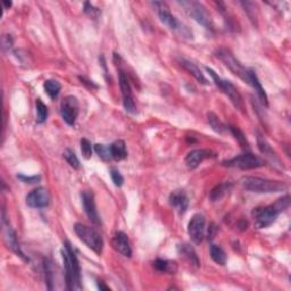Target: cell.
I'll list each match as a JSON object with an SVG mask.
<instances>
[{
  "instance_id": "obj_1",
  "label": "cell",
  "mask_w": 291,
  "mask_h": 291,
  "mask_svg": "<svg viewBox=\"0 0 291 291\" xmlns=\"http://www.w3.org/2000/svg\"><path fill=\"white\" fill-rule=\"evenodd\" d=\"M289 205L290 197L289 195H285L282 198L277 199L274 204L255 208L253 211L255 227L256 229H265V227L272 225L276 221L277 216L289 207Z\"/></svg>"
},
{
  "instance_id": "obj_2",
  "label": "cell",
  "mask_w": 291,
  "mask_h": 291,
  "mask_svg": "<svg viewBox=\"0 0 291 291\" xmlns=\"http://www.w3.org/2000/svg\"><path fill=\"white\" fill-rule=\"evenodd\" d=\"M62 257L65 267V280L68 290L81 288V267L73 246L66 241L64 244Z\"/></svg>"
},
{
  "instance_id": "obj_3",
  "label": "cell",
  "mask_w": 291,
  "mask_h": 291,
  "mask_svg": "<svg viewBox=\"0 0 291 291\" xmlns=\"http://www.w3.org/2000/svg\"><path fill=\"white\" fill-rule=\"evenodd\" d=\"M244 189L256 193H276L286 189V185L281 181L262 179L257 176H246L241 180Z\"/></svg>"
},
{
  "instance_id": "obj_4",
  "label": "cell",
  "mask_w": 291,
  "mask_h": 291,
  "mask_svg": "<svg viewBox=\"0 0 291 291\" xmlns=\"http://www.w3.org/2000/svg\"><path fill=\"white\" fill-rule=\"evenodd\" d=\"M74 231L76 235L79 236V239L83 241L95 254L100 255L103 253L104 240L97 230L85 224H82V223H76L74 225Z\"/></svg>"
},
{
  "instance_id": "obj_5",
  "label": "cell",
  "mask_w": 291,
  "mask_h": 291,
  "mask_svg": "<svg viewBox=\"0 0 291 291\" xmlns=\"http://www.w3.org/2000/svg\"><path fill=\"white\" fill-rule=\"evenodd\" d=\"M154 5L157 7L159 20H161L164 25H166L170 30L183 35L184 38L189 39L192 38V32H191L184 24H182L181 22L177 21V18L175 16L172 15L170 9H168L165 3H155Z\"/></svg>"
},
{
  "instance_id": "obj_6",
  "label": "cell",
  "mask_w": 291,
  "mask_h": 291,
  "mask_svg": "<svg viewBox=\"0 0 291 291\" xmlns=\"http://www.w3.org/2000/svg\"><path fill=\"white\" fill-rule=\"evenodd\" d=\"M215 55L234 75L240 77L244 82L249 84V70L248 68H246L243 64L234 57V55L232 54L229 49L220 48L218 50H216Z\"/></svg>"
},
{
  "instance_id": "obj_7",
  "label": "cell",
  "mask_w": 291,
  "mask_h": 291,
  "mask_svg": "<svg viewBox=\"0 0 291 291\" xmlns=\"http://www.w3.org/2000/svg\"><path fill=\"white\" fill-rule=\"evenodd\" d=\"M180 5L184 8V11L188 13V15L193 18V20L203 25L205 29L213 30V21L211 14L208 13L207 8L204 6L202 3L198 2H180Z\"/></svg>"
},
{
  "instance_id": "obj_8",
  "label": "cell",
  "mask_w": 291,
  "mask_h": 291,
  "mask_svg": "<svg viewBox=\"0 0 291 291\" xmlns=\"http://www.w3.org/2000/svg\"><path fill=\"white\" fill-rule=\"evenodd\" d=\"M206 71L209 73V75L212 76V79L214 81V83L216 84V86L220 89L223 93L226 94L227 97L230 98L232 104L238 109H244V99L243 95L240 94L239 90L235 88L233 83H231L230 81L223 80L218 76L215 72H214L212 68L206 67Z\"/></svg>"
},
{
  "instance_id": "obj_9",
  "label": "cell",
  "mask_w": 291,
  "mask_h": 291,
  "mask_svg": "<svg viewBox=\"0 0 291 291\" xmlns=\"http://www.w3.org/2000/svg\"><path fill=\"white\" fill-rule=\"evenodd\" d=\"M223 165L229 167H238L240 170H253L264 165V162L256 155L252 153H245L239 156L223 162Z\"/></svg>"
},
{
  "instance_id": "obj_10",
  "label": "cell",
  "mask_w": 291,
  "mask_h": 291,
  "mask_svg": "<svg viewBox=\"0 0 291 291\" xmlns=\"http://www.w3.org/2000/svg\"><path fill=\"white\" fill-rule=\"evenodd\" d=\"M118 81H120V86L123 95V105H124L125 111L131 114H135L136 107L133 93H132L130 81L127 79L126 73L123 70H120V72H118Z\"/></svg>"
},
{
  "instance_id": "obj_11",
  "label": "cell",
  "mask_w": 291,
  "mask_h": 291,
  "mask_svg": "<svg viewBox=\"0 0 291 291\" xmlns=\"http://www.w3.org/2000/svg\"><path fill=\"white\" fill-rule=\"evenodd\" d=\"M61 114L63 120L68 125H74L79 115V102L73 95H67L61 103Z\"/></svg>"
},
{
  "instance_id": "obj_12",
  "label": "cell",
  "mask_w": 291,
  "mask_h": 291,
  "mask_svg": "<svg viewBox=\"0 0 291 291\" xmlns=\"http://www.w3.org/2000/svg\"><path fill=\"white\" fill-rule=\"evenodd\" d=\"M188 233L190 239L195 244H200L205 236V216L197 213L191 217L188 225Z\"/></svg>"
},
{
  "instance_id": "obj_13",
  "label": "cell",
  "mask_w": 291,
  "mask_h": 291,
  "mask_svg": "<svg viewBox=\"0 0 291 291\" xmlns=\"http://www.w3.org/2000/svg\"><path fill=\"white\" fill-rule=\"evenodd\" d=\"M81 198H82V204H83L84 212L86 214V216L89 217V220L92 222L94 225L102 224L99 214L97 211V206H95L94 195L91 192V191H83V192L81 193Z\"/></svg>"
},
{
  "instance_id": "obj_14",
  "label": "cell",
  "mask_w": 291,
  "mask_h": 291,
  "mask_svg": "<svg viewBox=\"0 0 291 291\" xmlns=\"http://www.w3.org/2000/svg\"><path fill=\"white\" fill-rule=\"evenodd\" d=\"M3 223H4V233H5V240H6V244L9 248H11L14 253L17 254V256H20L21 258L24 259V261H29L24 253L21 250L20 245H18L17 236L15 231L12 229V226L8 224L6 221V217H5V209L3 211Z\"/></svg>"
},
{
  "instance_id": "obj_15",
  "label": "cell",
  "mask_w": 291,
  "mask_h": 291,
  "mask_svg": "<svg viewBox=\"0 0 291 291\" xmlns=\"http://www.w3.org/2000/svg\"><path fill=\"white\" fill-rule=\"evenodd\" d=\"M49 202L50 196L47 189L44 188H36L26 196L27 206L32 208H44L48 206Z\"/></svg>"
},
{
  "instance_id": "obj_16",
  "label": "cell",
  "mask_w": 291,
  "mask_h": 291,
  "mask_svg": "<svg viewBox=\"0 0 291 291\" xmlns=\"http://www.w3.org/2000/svg\"><path fill=\"white\" fill-rule=\"evenodd\" d=\"M113 248L116 250L117 253H120L124 257H131L132 256V248L130 245V240L127 238V235L122 231H117L114 234L112 239Z\"/></svg>"
},
{
  "instance_id": "obj_17",
  "label": "cell",
  "mask_w": 291,
  "mask_h": 291,
  "mask_svg": "<svg viewBox=\"0 0 291 291\" xmlns=\"http://www.w3.org/2000/svg\"><path fill=\"white\" fill-rule=\"evenodd\" d=\"M214 156V153L209 149H195L191 150V152L186 155V157L184 159L185 165L188 166L190 170H193V168L198 167V165L203 161L207 158H211Z\"/></svg>"
},
{
  "instance_id": "obj_18",
  "label": "cell",
  "mask_w": 291,
  "mask_h": 291,
  "mask_svg": "<svg viewBox=\"0 0 291 291\" xmlns=\"http://www.w3.org/2000/svg\"><path fill=\"white\" fill-rule=\"evenodd\" d=\"M170 204L180 214L186 212L189 207V197L184 190H175L170 195Z\"/></svg>"
},
{
  "instance_id": "obj_19",
  "label": "cell",
  "mask_w": 291,
  "mask_h": 291,
  "mask_svg": "<svg viewBox=\"0 0 291 291\" xmlns=\"http://www.w3.org/2000/svg\"><path fill=\"white\" fill-rule=\"evenodd\" d=\"M249 85H252L255 92L257 93V97L259 99V102L262 103V105L264 106H268V98H267V94L265 92V90L261 84V82H259L258 77L256 75V73H255L253 70H249Z\"/></svg>"
},
{
  "instance_id": "obj_20",
  "label": "cell",
  "mask_w": 291,
  "mask_h": 291,
  "mask_svg": "<svg viewBox=\"0 0 291 291\" xmlns=\"http://www.w3.org/2000/svg\"><path fill=\"white\" fill-rule=\"evenodd\" d=\"M177 252H179V254L181 255L182 257H183L184 259H186L191 265H193L196 267H198L199 266V258L197 256V253H196V250L195 248L191 246L190 244H181L177 246Z\"/></svg>"
},
{
  "instance_id": "obj_21",
  "label": "cell",
  "mask_w": 291,
  "mask_h": 291,
  "mask_svg": "<svg viewBox=\"0 0 291 291\" xmlns=\"http://www.w3.org/2000/svg\"><path fill=\"white\" fill-rule=\"evenodd\" d=\"M180 65L184 68V70L189 73V74L192 75L196 80H197L199 83L202 84H208V81L205 75L203 74V72L200 71V68L196 65L195 63L186 61V59L182 58L180 61Z\"/></svg>"
},
{
  "instance_id": "obj_22",
  "label": "cell",
  "mask_w": 291,
  "mask_h": 291,
  "mask_svg": "<svg viewBox=\"0 0 291 291\" xmlns=\"http://www.w3.org/2000/svg\"><path fill=\"white\" fill-rule=\"evenodd\" d=\"M154 267L162 273H168V274H175L177 272V264L174 261L158 258L154 262Z\"/></svg>"
},
{
  "instance_id": "obj_23",
  "label": "cell",
  "mask_w": 291,
  "mask_h": 291,
  "mask_svg": "<svg viewBox=\"0 0 291 291\" xmlns=\"http://www.w3.org/2000/svg\"><path fill=\"white\" fill-rule=\"evenodd\" d=\"M112 158L115 161H123L127 156L126 144L123 140H117L111 144Z\"/></svg>"
},
{
  "instance_id": "obj_24",
  "label": "cell",
  "mask_w": 291,
  "mask_h": 291,
  "mask_svg": "<svg viewBox=\"0 0 291 291\" xmlns=\"http://www.w3.org/2000/svg\"><path fill=\"white\" fill-rule=\"evenodd\" d=\"M257 143H258V148H259V150H261V153L263 155H265V156L270 159V161H273V163L277 162L280 164V159L277 158L275 152L272 149L271 146L267 143V141L264 139L262 135L257 136Z\"/></svg>"
},
{
  "instance_id": "obj_25",
  "label": "cell",
  "mask_w": 291,
  "mask_h": 291,
  "mask_svg": "<svg viewBox=\"0 0 291 291\" xmlns=\"http://www.w3.org/2000/svg\"><path fill=\"white\" fill-rule=\"evenodd\" d=\"M232 188V184L230 182H225V183H221L216 185L215 188H213L211 193H209V199L212 200V202H218V200H221L224 196L229 192Z\"/></svg>"
},
{
  "instance_id": "obj_26",
  "label": "cell",
  "mask_w": 291,
  "mask_h": 291,
  "mask_svg": "<svg viewBox=\"0 0 291 291\" xmlns=\"http://www.w3.org/2000/svg\"><path fill=\"white\" fill-rule=\"evenodd\" d=\"M207 120H208L209 125H211L213 131H215L216 133L222 134V133H224V132L226 131L227 126L214 113L211 112V113L207 114Z\"/></svg>"
},
{
  "instance_id": "obj_27",
  "label": "cell",
  "mask_w": 291,
  "mask_h": 291,
  "mask_svg": "<svg viewBox=\"0 0 291 291\" xmlns=\"http://www.w3.org/2000/svg\"><path fill=\"white\" fill-rule=\"evenodd\" d=\"M43 88H44L45 92H47L49 97L52 99H55L59 94V92H61L62 85L56 80H47L44 82Z\"/></svg>"
},
{
  "instance_id": "obj_28",
  "label": "cell",
  "mask_w": 291,
  "mask_h": 291,
  "mask_svg": "<svg viewBox=\"0 0 291 291\" xmlns=\"http://www.w3.org/2000/svg\"><path fill=\"white\" fill-rule=\"evenodd\" d=\"M211 257L215 263L220 265H225L226 263V254L220 246L212 245L211 246Z\"/></svg>"
},
{
  "instance_id": "obj_29",
  "label": "cell",
  "mask_w": 291,
  "mask_h": 291,
  "mask_svg": "<svg viewBox=\"0 0 291 291\" xmlns=\"http://www.w3.org/2000/svg\"><path fill=\"white\" fill-rule=\"evenodd\" d=\"M229 130L231 131V133L233 134L235 140L238 141V142L240 143L241 147H243V148L246 149V150H248V149H249V143H248L247 139H246L244 132L241 131V130L239 129V127L233 126V125H231V126L229 127Z\"/></svg>"
},
{
  "instance_id": "obj_30",
  "label": "cell",
  "mask_w": 291,
  "mask_h": 291,
  "mask_svg": "<svg viewBox=\"0 0 291 291\" xmlns=\"http://www.w3.org/2000/svg\"><path fill=\"white\" fill-rule=\"evenodd\" d=\"M35 107H36V114H38V123H43L45 122L48 117V107L45 106V104L41 99H36L35 102Z\"/></svg>"
},
{
  "instance_id": "obj_31",
  "label": "cell",
  "mask_w": 291,
  "mask_h": 291,
  "mask_svg": "<svg viewBox=\"0 0 291 291\" xmlns=\"http://www.w3.org/2000/svg\"><path fill=\"white\" fill-rule=\"evenodd\" d=\"M63 156H64V158L66 159V162L70 164V166H72L73 168H75V170H77V168H80V161H79V158H77V156L75 155V153L73 152V150L66 149L65 152L63 153Z\"/></svg>"
},
{
  "instance_id": "obj_32",
  "label": "cell",
  "mask_w": 291,
  "mask_h": 291,
  "mask_svg": "<svg viewBox=\"0 0 291 291\" xmlns=\"http://www.w3.org/2000/svg\"><path fill=\"white\" fill-rule=\"evenodd\" d=\"M94 150L97 153L98 156L104 159V161H109L112 158L111 154V146H105V144H94Z\"/></svg>"
},
{
  "instance_id": "obj_33",
  "label": "cell",
  "mask_w": 291,
  "mask_h": 291,
  "mask_svg": "<svg viewBox=\"0 0 291 291\" xmlns=\"http://www.w3.org/2000/svg\"><path fill=\"white\" fill-rule=\"evenodd\" d=\"M81 152L83 157L89 159L92 156V144H91L88 139H82L81 140Z\"/></svg>"
},
{
  "instance_id": "obj_34",
  "label": "cell",
  "mask_w": 291,
  "mask_h": 291,
  "mask_svg": "<svg viewBox=\"0 0 291 291\" xmlns=\"http://www.w3.org/2000/svg\"><path fill=\"white\" fill-rule=\"evenodd\" d=\"M111 177H112L113 183L115 184V186H118V188H120V186H122L123 183H124V177H123L120 171L116 170V168H112L111 170Z\"/></svg>"
},
{
  "instance_id": "obj_35",
  "label": "cell",
  "mask_w": 291,
  "mask_h": 291,
  "mask_svg": "<svg viewBox=\"0 0 291 291\" xmlns=\"http://www.w3.org/2000/svg\"><path fill=\"white\" fill-rule=\"evenodd\" d=\"M84 12L86 14H89V15H91L92 17H97L99 15V9L94 8L90 3L84 4Z\"/></svg>"
},
{
  "instance_id": "obj_36",
  "label": "cell",
  "mask_w": 291,
  "mask_h": 291,
  "mask_svg": "<svg viewBox=\"0 0 291 291\" xmlns=\"http://www.w3.org/2000/svg\"><path fill=\"white\" fill-rule=\"evenodd\" d=\"M18 179H21L24 183H36L41 180V177L38 176H24V175H17Z\"/></svg>"
},
{
  "instance_id": "obj_37",
  "label": "cell",
  "mask_w": 291,
  "mask_h": 291,
  "mask_svg": "<svg viewBox=\"0 0 291 291\" xmlns=\"http://www.w3.org/2000/svg\"><path fill=\"white\" fill-rule=\"evenodd\" d=\"M79 79H80V81H81V83L88 85L89 88H91V89H98V85L95 84V83H93L92 81H90V80L85 79V77H82V76H79Z\"/></svg>"
},
{
  "instance_id": "obj_38",
  "label": "cell",
  "mask_w": 291,
  "mask_h": 291,
  "mask_svg": "<svg viewBox=\"0 0 291 291\" xmlns=\"http://www.w3.org/2000/svg\"><path fill=\"white\" fill-rule=\"evenodd\" d=\"M97 284H98V288L100 290H111V289H109V286H107L106 284H105L103 281H98Z\"/></svg>"
},
{
  "instance_id": "obj_39",
  "label": "cell",
  "mask_w": 291,
  "mask_h": 291,
  "mask_svg": "<svg viewBox=\"0 0 291 291\" xmlns=\"http://www.w3.org/2000/svg\"><path fill=\"white\" fill-rule=\"evenodd\" d=\"M3 5H4V7H5V9H8L9 7L12 6V2H3Z\"/></svg>"
}]
</instances>
